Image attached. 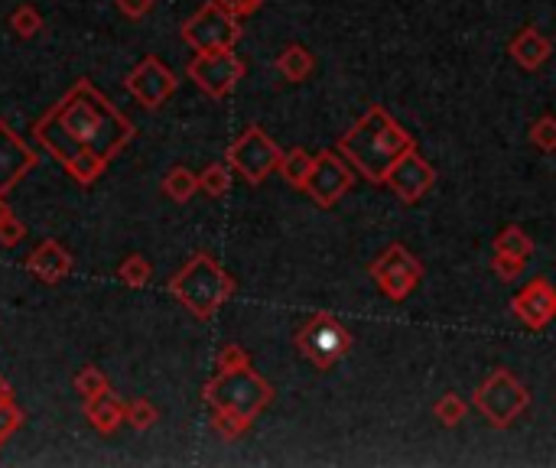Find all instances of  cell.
I'll list each match as a JSON object with an SVG mask.
<instances>
[{"instance_id": "6da1fadb", "label": "cell", "mask_w": 556, "mask_h": 468, "mask_svg": "<svg viewBox=\"0 0 556 468\" xmlns=\"http://www.w3.org/2000/svg\"><path fill=\"white\" fill-rule=\"evenodd\" d=\"M33 137L79 186H92L131 143L134 124L88 78H79L33 124Z\"/></svg>"}, {"instance_id": "7a4b0ae2", "label": "cell", "mask_w": 556, "mask_h": 468, "mask_svg": "<svg viewBox=\"0 0 556 468\" xmlns=\"http://www.w3.org/2000/svg\"><path fill=\"white\" fill-rule=\"evenodd\" d=\"M413 147H417L413 134H407L381 104H371L355 121V127L339 137V153L348 163H355L361 176H368L371 182H384L387 169Z\"/></svg>"}, {"instance_id": "3957f363", "label": "cell", "mask_w": 556, "mask_h": 468, "mask_svg": "<svg viewBox=\"0 0 556 468\" xmlns=\"http://www.w3.org/2000/svg\"><path fill=\"white\" fill-rule=\"evenodd\" d=\"M170 293L183 303L196 319H212L231 296H235V277L209 254H192L179 273H173Z\"/></svg>"}, {"instance_id": "277c9868", "label": "cell", "mask_w": 556, "mask_h": 468, "mask_svg": "<svg viewBox=\"0 0 556 468\" xmlns=\"http://www.w3.org/2000/svg\"><path fill=\"white\" fill-rule=\"evenodd\" d=\"M202 397L212 407V413H228L251 426L267 403L274 400V387H270L251 364H241V368L218 371L212 381L205 384Z\"/></svg>"}, {"instance_id": "5b68a950", "label": "cell", "mask_w": 556, "mask_h": 468, "mask_svg": "<svg viewBox=\"0 0 556 468\" xmlns=\"http://www.w3.org/2000/svg\"><path fill=\"white\" fill-rule=\"evenodd\" d=\"M472 403L491 426L504 429L530 407V390L508 368H495L485 377V384L475 390Z\"/></svg>"}, {"instance_id": "8992f818", "label": "cell", "mask_w": 556, "mask_h": 468, "mask_svg": "<svg viewBox=\"0 0 556 468\" xmlns=\"http://www.w3.org/2000/svg\"><path fill=\"white\" fill-rule=\"evenodd\" d=\"M352 342H355L352 332H348L335 316H329V312H316V316L296 332V348L322 371H329L342 358H348Z\"/></svg>"}, {"instance_id": "52a82bcc", "label": "cell", "mask_w": 556, "mask_h": 468, "mask_svg": "<svg viewBox=\"0 0 556 468\" xmlns=\"http://www.w3.org/2000/svg\"><path fill=\"white\" fill-rule=\"evenodd\" d=\"M225 160H228V166L235 169L238 176H244V182H248V186H261V182L280 166L283 150L277 147L274 140H270V134H267L264 127L251 124L228 147Z\"/></svg>"}, {"instance_id": "ba28073f", "label": "cell", "mask_w": 556, "mask_h": 468, "mask_svg": "<svg viewBox=\"0 0 556 468\" xmlns=\"http://www.w3.org/2000/svg\"><path fill=\"white\" fill-rule=\"evenodd\" d=\"M183 39L196 52L235 49V43L241 39V20L231 17V13L218 7L215 0H209V4L199 7L183 23Z\"/></svg>"}, {"instance_id": "9c48e42d", "label": "cell", "mask_w": 556, "mask_h": 468, "mask_svg": "<svg viewBox=\"0 0 556 468\" xmlns=\"http://www.w3.org/2000/svg\"><path fill=\"white\" fill-rule=\"evenodd\" d=\"M186 72L209 98H228L238 88L244 72H248V65H244L241 56H235V49H215V52H199L189 62Z\"/></svg>"}, {"instance_id": "30bf717a", "label": "cell", "mask_w": 556, "mask_h": 468, "mask_svg": "<svg viewBox=\"0 0 556 468\" xmlns=\"http://www.w3.org/2000/svg\"><path fill=\"white\" fill-rule=\"evenodd\" d=\"M371 277L384 290L387 299L400 303V299H407L413 290H417V283L423 280V264L407 251L404 244H391L371 264Z\"/></svg>"}, {"instance_id": "8fae6325", "label": "cell", "mask_w": 556, "mask_h": 468, "mask_svg": "<svg viewBox=\"0 0 556 468\" xmlns=\"http://www.w3.org/2000/svg\"><path fill=\"white\" fill-rule=\"evenodd\" d=\"M352 186H355V176H352V169H348L345 156L339 150H322L316 156V166H313V173H309L303 192L313 195L316 205L332 208Z\"/></svg>"}, {"instance_id": "7c38bea8", "label": "cell", "mask_w": 556, "mask_h": 468, "mask_svg": "<svg viewBox=\"0 0 556 468\" xmlns=\"http://www.w3.org/2000/svg\"><path fill=\"white\" fill-rule=\"evenodd\" d=\"M176 85H179L176 75L166 69L157 56H147L131 75H127V91H131L140 101V108H147V111L163 108V104L173 98Z\"/></svg>"}, {"instance_id": "4fadbf2b", "label": "cell", "mask_w": 556, "mask_h": 468, "mask_svg": "<svg viewBox=\"0 0 556 468\" xmlns=\"http://www.w3.org/2000/svg\"><path fill=\"white\" fill-rule=\"evenodd\" d=\"M433 182H436V169L423 160L417 147L400 156L384 176V186H391L394 195H400V202H420L433 189Z\"/></svg>"}, {"instance_id": "5bb4252c", "label": "cell", "mask_w": 556, "mask_h": 468, "mask_svg": "<svg viewBox=\"0 0 556 468\" xmlns=\"http://www.w3.org/2000/svg\"><path fill=\"white\" fill-rule=\"evenodd\" d=\"M511 312L521 319L527 329H547L556 319V286L547 277L530 280L521 293L511 299Z\"/></svg>"}, {"instance_id": "9a60e30c", "label": "cell", "mask_w": 556, "mask_h": 468, "mask_svg": "<svg viewBox=\"0 0 556 468\" xmlns=\"http://www.w3.org/2000/svg\"><path fill=\"white\" fill-rule=\"evenodd\" d=\"M36 163H40V156L23 143L20 134H14V127L0 121V195L14 189Z\"/></svg>"}, {"instance_id": "2e32d148", "label": "cell", "mask_w": 556, "mask_h": 468, "mask_svg": "<svg viewBox=\"0 0 556 468\" xmlns=\"http://www.w3.org/2000/svg\"><path fill=\"white\" fill-rule=\"evenodd\" d=\"M27 270L43 283H59L72 273V254L59 241L49 238L27 257Z\"/></svg>"}, {"instance_id": "e0dca14e", "label": "cell", "mask_w": 556, "mask_h": 468, "mask_svg": "<svg viewBox=\"0 0 556 468\" xmlns=\"http://www.w3.org/2000/svg\"><path fill=\"white\" fill-rule=\"evenodd\" d=\"M85 420L92 423L101 436H111L114 429H121L127 423V407L114 390H105V394L85 400Z\"/></svg>"}, {"instance_id": "ac0fdd59", "label": "cell", "mask_w": 556, "mask_h": 468, "mask_svg": "<svg viewBox=\"0 0 556 468\" xmlns=\"http://www.w3.org/2000/svg\"><path fill=\"white\" fill-rule=\"evenodd\" d=\"M508 52L514 56V62L521 65V69H527V72H537L540 65L550 59L553 43H550V39L537 30V26H524V30L511 39Z\"/></svg>"}, {"instance_id": "d6986e66", "label": "cell", "mask_w": 556, "mask_h": 468, "mask_svg": "<svg viewBox=\"0 0 556 468\" xmlns=\"http://www.w3.org/2000/svg\"><path fill=\"white\" fill-rule=\"evenodd\" d=\"M313 69H316L313 52H309L306 46H300V43L287 46L277 56V72L287 78V82H306V78L313 75Z\"/></svg>"}, {"instance_id": "ffe728a7", "label": "cell", "mask_w": 556, "mask_h": 468, "mask_svg": "<svg viewBox=\"0 0 556 468\" xmlns=\"http://www.w3.org/2000/svg\"><path fill=\"white\" fill-rule=\"evenodd\" d=\"M313 166H316V156H309L303 147H296V150H290V153H283L277 173H280L283 179H287V186L306 189V179H309V173H313Z\"/></svg>"}, {"instance_id": "44dd1931", "label": "cell", "mask_w": 556, "mask_h": 468, "mask_svg": "<svg viewBox=\"0 0 556 468\" xmlns=\"http://www.w3.org/2000/svg\"><path fill=\"white\" fill-rule=\"evenodd\" d=\"M163 192L170 195L173 202H189L192 195L199 192V176L186 166H173L170 173L163 176Z\"/></svg>"}, {"instance_id": "7402d4cb", "label": "cell", "mask_w": 556, "mask_h": 468, "mask_svg": "<svg viewBox=\"0 0 556 468\" xmlns=\"http://www.w3.org/2000/svg\"><path fill=\"white\" fill-rule=\"evenodd\" d=\"M495 254H511V257L527 260L534 254V241H530V234L521 225H508L495 238Z\"/></svg>"}, {"instance_id": "603a6c76", "label": "cell", "mask_w": 556, "mask_h": 468, "mask_svg": "<svg viewBox=\"0 0 556 468\" xmlns=\"http://www.w3.org/2000/svg\"><path fill=\"white\" fill-rule=\"evenodd\" d=\"M118 277H121V283L131 286V290H144V286L153 280V264L144 254H127L118 267Z\"/></svg>"}, {"instance_id": "cb8c5ba5", "label": "cell", "mask_w": 556, "mask_h": 468, "mask_svg": "<svg viewBox=\"0 0 556 468\" xmlns=\"http://www.w3.org/2000/svg\"><path fill=\"white\" fill-rule=\"evenodd\" d=\"M231 189V166L228 163H212L199 173V192L212 195V199H222Z\"/></svg>"}, {"instance_id": "d4e9b609", "label": "cell", "mask_w": 556, "mask_h": 468, "mask_svg": "<svg viewBox=\"0 0 556 468\" xmlns=\"http://www.w3.org/2000/svg\"><path fill=\"white\" fill-rule=\"evenodd\" d=\"M10 30H14L20 39H33L43 30V13L33 4H20L14 13H10Z\"/></svg>"}, {"instance_id": "484cf974", "label": "cell", "mask_w": 556, "mask_h": 468, "mask_svg": "<svg viewBox=\"0 0 556 468\" xmlns=\"http://www.w3.org/2000/svg\"><path fill=\"white\" fill-rule=\"evenodd\" d=\"M75 390L88 400V397H98V394H105V390H111V381L105 371L95 368V364H85V368L75 374Z\"/></svg>"}, {"instance_id": "4316f807", "label": "cell", "mask_w": 556, "mask_h": 468, "mask_svg": "<svg viewBox=\"0 0 556 468\" xmlns=\"http://www.w3.org/2000/svg\"><path fill=\"white\" fill-rule=\"evenodd\" d=\"M433 413L443 426H459L465 420V413H469V403H465L462 397H456V394H446V397L436 400Z\"/></svg>"}, {"instance_id": "83f0119b", "label": "cell", "mask_w": 556, "mask_h": 468, "mask_svg": "<svg viewBox=\"0 0 556 468\" xmlns=\"http://www.w3.org/2000/svg\"><path fill=\"white\" fill-rule=\"evenodd\" d=\"M157 420H160V410L153 407L150 400L137 397V400L127 403V423H131L134 429H140V433H144V429H150Z\"/></svg>"}, {"instance_id": "f1b7e54d", "label": "cell", "mask_w": 556, "mask_h": 468, "mask_svg": "<svg viewBox=\"0 0 556 468\" xmlns=\"http://www.w3.org/2000/svg\"><path fill=\"white\" fill-rule=\"evenodd\" d=\"M530 140L537 143L540 150H556V117L553 114H543L534 121V127H530Z\"/></svg>"}, {"instance_id": "f546056e", "label": "cell", "mask_w": 556, "mask_h": 468, "mask_svg": "<svg viewBox=\"0 0 556 468\" xmlns=\"http://www.w3.org/2000/svg\"><path fill=\"white\" fill-rule=\"evenodd\" d=\"M23 426V410L17 403H0V446Z\"/></svg>"}, {"instance_id": "4dcf8cb0", "label": "cell", "mask_w": 556, "mask_h": 468, "mask_svg": "<svg viewBox=\"0 0 556 468\" xmlns=\"http://www.w3.org/2000/svg\"><path fill=\"white\" fill-rule=\"evenodd\" d=\"M212 429L222 439H238L241 433H248V423H241V420H235V416H228V413H212Z\"/></svg>"}, {"instance_id": "1f68e13d", "label": "cell", "mask_w": 556, "mask_h": 468, "mask_svg": "<svg viewBox=\"0 0 556 468\" xmlns=\"http://www.w3.org/2000/svg\"><path fill=\"white\" fill-rule=\"evenodd\" d=\"M23 238H27V228H23V221L10 212L7 218H0V244L4 247H17Z\"/></svg>"}, {"instance_id": "d6a6232c", "label": "cell", "mask_w": 556, "mask_h": 468, "mask_svg": "<svg viewBox=\"0 0 556 468\" xmlns=\"http://www.w3.org/2000/svg\"><path fill=\"white\" fill-rule=\"evenodd\" d=\"M524 264H527V260H521V257L495 254V260H491V270H495L501 280H517L524 273Z\"/></svg>"}, {"instance_id": "836d02e7", "label": "cell", "mask_w": 556, "mask_h": 468, "mask_svg": "<svg viewBox=\"0 0 556 468\" xmlns=\"http://www.w3.org/2000/svg\"><path fill=\"white\" fill-rule=\"evenodd\" d=\"M241 364H251L248 351H244L241 345H225L222 351H218V358H215V368H218V371L241 368Z\"/></svg>"}, {"instance_id": "e575fe53", "label": "cell", "mask_w": 556, "mask_h": 468, "mask_svg": "<svg viewBox=\"0 0 556 468\" xmlns=\"http://www.w3.org/2000/svg\"><path fill=\"white\" fill-rule=\"evenodd\" d=\"M215 4L222 7V10H228L231 17L244 20V17H251V13H257V10H261V4H264V0H215Z\"/></svg>"}, {"instance_id": "d590c367", "label": "cell", "mask_w": 556, "mask_h": 468, "mask_svg": "<svg viewBox=\"0 0 556 468\" xmlns=\"http://www.w3.org/2000/svg\"><path fill=\"white\" fill-rule=\"evenodd\" d=\"M153 4H157V0H118V10L127 20H144L153 10Z\"/></svg>"}, {"instance_id": "8d00e7d4", "label": "cell", "mask_w": 556, "mask_h": 468, "mask_svg": "<svg viewBox=\"0 0 556 468\" xmlns=\"http://www.w3.org/2000/svg\"><path fill=\"white\" fill-rule=\"evenodd\" d=\"M0 403H14V387L7 384V377H0Z\"/></svg>"}, {"instance_id": "74e56055", "label": "cell", "mask_w": 556, "mask_h": 468, "mask_svg": "<svg viewBox=\"0 0 556 468\" xmlns=\"http://www.w3.org/2000/svg\"><path fill=\"white\" fill-rule=\"evenodd\" d=\"M7 215H10V205H7L4 195H0V218H7Z\"/></svg>"}]
</instances>
